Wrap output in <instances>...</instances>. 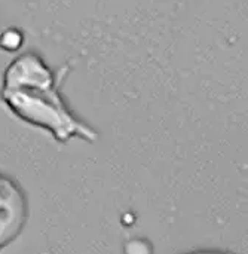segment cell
Returning <instances> with one entry per match:
<instances>
[{
	"label": "cell",
	"mask_w": 248,
	"mask_h": 254,
	"mask_svg": "<svg viewBox=\"0 0 248 254\" xmlns=\"http://www.w3.org/2000/svg\"><path fill=\"white\" fill-rule=\"evenodd\" d=\"M58 83L39 55L25 52L6 67L0 98L18 119L49 131L61 143L76 137L95 141L97 132L70 112Z\"/></svg>",
	"instance_id": "6da1fadb"
},
{
	"label": "cell",
	"mask_w": 248,
	"mask_h": 254,
	"mask_svg": "<svg viewBox=\"0 0 248 254\" xmlns=\"http://www.w3.org/2000/svg\"><path fill=\"white\" fill-rule=\"evenodd\" d=\"M28 216L30 205L25 190L15 179L0 173V250L18 238Z\"/></svg>",
	"instance_id": "7a4b0ae2"
},
{
	"label": "cell",
	"mask_w": 248,
	"mask_h": 254,
	"mask_svg": "<svg viewBox=\"0 0 248 254\" xmlns=\"http://www.w3.org/2000/svg\"><path fill=\"white\" fill-rule=\"evenodd\" d=\"M182 254H241L235 253V252H229V250H219V249H198V250H190L187 253Z\"/></svg>",
	"instance_id": "3957f363"
}]
</instances>
